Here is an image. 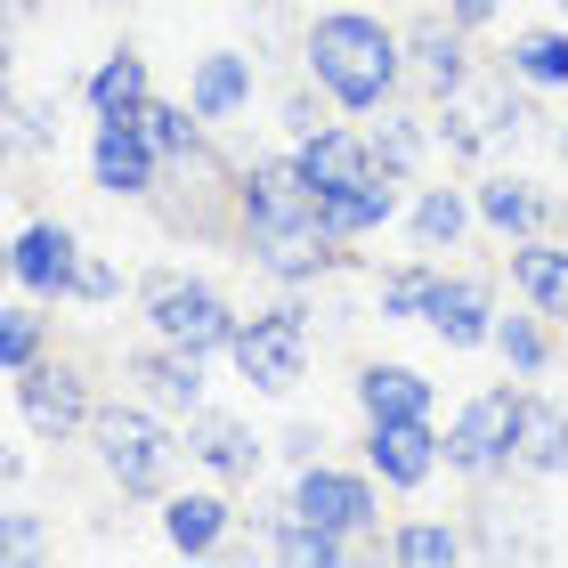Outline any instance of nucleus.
I'll list each match as a JSON object with an SVG mask.
<instances>
[{
    "label": "nucleus",
    "mask_w": 568,
    "mask_h": 568,
    "mask_svg": "<svg viewBox=\"0 0 568 568\" xmlns=\"http://www.w3.org/2000/svg\"><path fill=\"white\" fill-rule=\"evenodd\" d=\"M504 284H511V301L560 317L568 308V227H545V236H528V244H504Z\"/></svg>",
    "instance_id": "obj_28"
},
{
    "label": "nucleus",
    "mask_w": 568,
    "mask_h": 568,
    "mask_svg": "<svg viewBox=\"0 0 568 568\" xmlns=\"http://www.w3.org/2000/svg\"><path fill=\"white\" fill-rule=\"evenodd\" d=\"M301 73L349 122H366L415 90V73H406V24L374 17V9H317L301 33Z\"/></svg>",
    "instance_id": "obj_1"
},
{
    "label": "nucleus",
    "mask_w": 568,
    "mask_h": 568,
    "mask_svg": "<svg viewBox=\"0 0 568 568\" xmlns=\"http://www.w3.org/2000/svg\"><path fill=\"white\" fill-rule=\"evenodd\" d=\"M252 545L276 552V560H293V568H357V560H366V552L349 545V536H333V528H317V520H301L293 496H268L261 511H252Z\"/></svg>",
    "instance_id": "obj_24"
},
{
    "label": "nucleus",
    "mask_w": 568,
    "mask_h": 568,
    "mask_svg": "<svg viewBox=\"0 0 568 568\" xmlns=\"http://www.w3.org/2000/svg\"><path fill=\"white\" fill-rule=\"evenodd\" d=\"M317 357V293H276L261 308H244L236 342H227V374L252 398H293Z\"/></svg>",
    "instance_id": "obj_4"
},
{
    "label": "nucleus",
    "mask_w": 568,
    "mask_h": 568,
    "mask_svg": "<svg viewBox=\"0 0 568 568\" xmlns=\"http://www.w3.org/2000/svg\"><path fill=\"white\" fill-rule=\"evenodd\" d=\"M122 293H139V276L114 261V252H82V276H73V308H122Z\"/></svg>",
    "instance_id": "obj_39"
},
{
    "label": "nucleus",
    "mask_w": 568,
    "mask_h": 568,
    "mask_svg": "<svg viewBox=\"0 0 568 568\" xmlns=\"http://www.w3.org/2000/svg\"><path fill=\"white\" fill-rule=\"evenodd\" d=\"M90 463L106 471V487L122 504H163L179 487V463H187V430L154 398L122 390V398L98 406V423H90Z\"/></svg>",
    "instance_id": "obj_2"
},
{
    "label": "nucleus",
    "mask_w": 568,
    "mask_h": 568,
    "mask_svg": "<svg viewBox=\"0 0 568 568\" xmlns=\"http://www.w3.org/2000/svg\"><path fill=\"white\" fill-rule=\"evenodd\" d=\"M366 146H374V171H390L398 187H423L430 179V154H438V131H430V98H398V106L366 114Z\"/></svg>",
    "instance_id": "obj_26"
},
{
    "label": "nucleus",
    "mask_w": 568,
    "mask_h": 568,
    "mask_svg": "<svg viewBox=\"0 0 568 568\" xmlns=\"http://www.w3.org/2000/svg\"><path fill=\"white\" fill-rule=\"evenodd\" d=\"M560 357H568V308H560Z\"/></svg>",
    "instance_id": "obj_46"
},
{
    "label": "nucleus",
    "mask_w": 568,
    "mask_h": 568,
    "mask_svg": "<svg viewBox=\"0 0 568 568\" xmlns=\"http://www.w3.org/2000/svg\"><path fill=\"white\" fill-rule=\"evenodd\" d=\"M131 301H139V333H154L171 349H203V357H227V342L244 325V308L203 268H146Z\"/></svg>",
    "instance_id": "obj_5"
},
{
    "label": "nucleus",
    "mask_w": 568,
    "mask_h": 568,
    "mask_svg": "<svg viewBox=\"0 0 568 568\" xmlns=\"http://www.w3.org/2000/svg\"><path fill=\"white\" fill-rule=\"evenodd\" d=\"M430 276H438L430 252H415V261H390V268H366V301H374V317H382V325H423Z\"/></svg>",
    "instance_id": "obj_35"
},
{
    "label": "nucleus",
    "mask_w": 568,
    "mask_h": 568,
    "mask_svg": "<svg viewBox=\"0 0 568 568\" xmlns=\"http://www.w3.org/2000/svg\"><path fill=\"white\" fill-rule=\"evenodd\" d=\"M496 317H504V268H463V261H438L430 276V301H423V333L447 357H479L496 342Z\"/></svg>",
    "instance_id": "obj_10"
},
{
    "label": "nucleus",
    "mask_w": 568,
    "mask_h": 568,
    "mask_svg": "<svg viewBox=\"0 0 568 568\" xmlns=\"http://www.w3.org/2000/svg\"><path fill=\"white\" fill-rule=\"evenodd\" d=\"M504 357V374L511 382H545L560 366V317H545V308H528V301H511L504 317H496V342H487Z\"/></svg>",
    "instance_id": "obj_30"
},
{
    "label": "nucleus",
    "mask_w": 568,
    "mask_h": 568,
    "mask_svg": "<svg viewBox=\"0 0 568 568\" xmlns=\"http://www.w3.org/2000/svg\"><path fill=\"white\" fill-rule=\"evenodd\" d=\"M382 560H398V568H455V560H471V528L438 520V511H406V520H390V536H382Z\"/></svg>",
    "instance_id": "obj_33"
},
{
    "label": "nucleus",
    "mask_w": 568,
    "mask_h": 568,
    "mask_svg": "<svg viewBox=\"0 0 568 568\" xmlns=\"http://www.w3.org/2000/svg\"><path fill=\"white\" fill-rule=\"evenodd\" d=\"M0 9H9V17H41L49 0H0Z\"/></svg>",
    "instance_id": "obj_44"
},
{
    "label": "nucleus",
    "mask_w": 568,
    "mask_h": 568,
    "mask_svg": "<svg viewBox=\"0 0 568 568\" xmlns=\"http://www.w3.org/2000/svg\"><path fill=\"white\" fill-rule=\"evenodd\" d=\"M438 9H447V17L463 24V33H479V41L504 24V0H438Z\"/></svg>",
    "instance_id": "obj_42"
},
{
    "label": "nucleus",
    "mask_w": 568,
    "mask_h": 568,
    "mask_svg": "<svg viewBox=\"0 0 568 568\" xmlns=\"http://www.w3.org/2000/svg\"><path fill=\"white\" fill-rule=\"evenodd\" d=\"M479 65H487V58H479V33H463V24L438 9V0L406 17V73H415L423 98H455Z\"/></svg>",
    "instance_id": "obj_18"
},
{
    "label": "nucleus",
    "mask_w": 568,
    "mask_h": 568,
    "mask_svg": "<svg viewBox=\"0 0 568 568\" xmlns=\"http://www.w3.org/2000/svg\"><path fill=\"white\" fill-rule=\"evenodd\" d=\"M536 122H545V114H536V90H528V82H511V65H504V58H487L455 98H430L438 154H447V163H463V171H487L504 146H520Z\"/></svg>",
    "instance_id": "obj_3"
},
{
    "label": "nucleus",
    "mask_w": 568,
    "mask_h": 568,
    "mask_svg": "<svg viewBox=\"0 0 568 568\" xmlns=\"http://www.w3.org/2000/svg\"><path fill=\"white\" fill-rule=\"evenodd\" d=\"M511 479L496 487H471V504H463V528H471V560H536L545 552V528H536V511L520 496H504Z\"/></svg>",
    "instance_id": "obj_25"
},
{
    "label": "nucleus",
    "mask_w": 568,
    "mask_h": 568,
    "mask_svg": "<svg viewBox=\"0 0 568 568\" xmlns=\"http://www.w3.org/2000/svg\"><path fill=\"white\" fill-rule=\"evenodd\" d=\"M212 366L220 357H203V349H171V342H154V333H139L131 349H122V390H139L154 398L163 415H203L212 406Z\"/></svg>",
    "instance_id": "obj_14"
},
{
    "label": "nucleus",
    "mask_w": 568,
    "mask_h": 568,
    "mask_svg": "<svg viewBox=\"0 0 568 568\" xmlns=\"http://www.w3.org/2000/svg\"><path fill=\"white\" fill-rule=\"evenodd\" d=\"M317 455H333V430H325V423L293 415V423L276 430V463H284V471H301V463H317Z\"/></svg>",
    "instance_id": "obj_41"
},
{
    "label": "nucleus",
    "mask_w": 568,
    "mask_h": 568,
    "mask_svg": "<svg viewBox=\"0 0 568 568\" xmlns=\"http://www.w3.org/2000/svg\"><path fill=\"white\" fill-rule=\"evenodd\" d=\"M82 227L73 220H58V212H33L9 236V284L17 293H33V301H49V308H73V276H82Z\"/></svg>",
    "instance_id": "obj_12"
},
{
    "label": "nucleus",
    "mask_w": 568,
    "mask_h": 568,
    "mask_svg": "<svg viewBox=\"0 0 568 568\" xmlns=\"http://www.w3.org/2000/svg\"><path fill=\"white\" fill-rule=\"evenodd\" d=\"M520 479L528 487L568 479V398L536 390V382H528V398H520Z\"/></svg>",
    "instance_id": "obj_29"
},
{
    "label": "nucleus",
    "mask_w": 568,
    "mask_h": 568,
    "mask_svg": "<svg viewBox=\"0 0 568 568\" xmlns=\"http://www.w3.org/2000/svg\"><path fill=\"white\" fill-rule=\"evenodd\" d=\"M49 552H58V528L9 496V511H0V560H9V568H41Z\"/></svg>",
    "instance_id": "obj_38"
},
{
    "label": "nucleus",
    "mask_w": 568,
    "mask_h": 568,
    "mask_svg": "<svg viewBox=\"0 0 568 568\" xmlns=\"http://www.w3.org/2000/svg\"><path fill=\"white\" fill-rule=\"evenodd\" d=\"M308 220H317V187L301 179L293 146L244 154V171H236V244L284 236V227H308ZM236 244H227V252H236Z\"/></svg>",
    "instance_id": "obj_11"
},
{
    "label": "nucleus",
    "mask_w": 568,
    "mask_h": 568,
    "mask_svg": "<svg viewBox=\"0 0 568 568\" xmlns=\"http://www.w3.org/2000/svg\"><path fill=\"white\" fill-rule=\"evenodd\" d=\"M406 244L430 252V261H447V252H463L479 236V203L463 179H423V187H406Z\"/></svg>",
    "instance_id": "obj_23"
},
{
    "label": "nucleus",
    "mask_w": 568,
    "mask_h": 568,
    "mask_svg": "<svg viewBox=\"0 0 568 568\" xmlns=\"http://www.w3.org/2000/svg\"><path fill=\"white\" fill-rule=\"evenodd\" d=\"M187 106L212 122V131L244 122L252 106H261V49H203V58L187 65Z\"/></svg>",
    "instance_id": "obj_21"
},
{
    "label": "nucleus",
    "mask_w": 568,
    "mask_h": 568,
    "mask_svg": "<svg viewBox=\"0 0 568 568\" xmlns=\"http://www.w3.org/2000/svg\"><path fill=\"white\" fill-rule=\"evenodd\" d=\"M552 146H560V163H568V114H560V122H552Z\"/></svg>",
    "instance_id": "obj_45"
},
{
    "label": "nucleus",
    "mask_w": 568,
    "mask_h": 568,
    "mask_svg": "<svg viewBox=\"0 0 568 568\" xmlns=\"http://www.w3.org/2000/svg\"><path fill=\"white\" fill-rule=\"evenodd\" d=\"M146 139L163 146V154H187V146L212 139V122H203L187 98H154V106H146Z\"/></svg>",
    "instance_id": "obj_40"
},
{
    "label": "nucleus",
    "mask_w": 568,
    "mask_h": 568,
    "mask_svg": "<svg viewBox=\"0 0 568 568\" xmlns=\"http://www.w3.org/2000/svg\"><path fill=\"white\" fill-rule=\"evenodd\" d=\"M73 98H82L90 122H146V106L163 98V90H154V58H146L139 41H114L106 58L73 82Z\"/></svg>",
    "instance_id": "obj_20"
},
{
    "label": "nucleus",
    "mask_w": 568,
    "mask_h": 568,
    "mask_svg": "<svg viewBox=\"0 0 568 568\" xmlns=\"http://www.w3.org/2000/svg\"><path fill=\"white\" fill-rule=\"evenodd\" d=\"M58 349V317H49V301H33V293H17L9 308H0V374H33L41 357Z\"/></svg>",
    "instance_id": "obj_34"
},
{
    "label": "nucleus",
    "mask_w": 568,
    "mask_h": 568,
    "mask_svg": "<svg viewBox=\"0 0 568 568\" xmlns=\"http://www.w3.org/2000/svg\"><path fill=\"white\" fill-rule=\"evenodd\" d=\"M349 406H357V423L438 415V382L415 366V357H357V374H349Z\"/></svg>",
    "instance_id": "obj_22"
},
{
    "label": "nucleus",
    "mask_w": 568,
    "mask_h": 568,
    "mask_svg": "<svg viewBox=\"0 0 568 568\" xmlns=\"http://www.w3.org/2000/svg\"><path fill=\"white\" fill-rule=\"evenodd\" d=\"M24 447H33V430H24V438H17V447H9V455H0V471H9V496H17V487H24V479H33V455H24Z\"/></svg>",
    "instance_id": "obj_43"
},
{
    "label": "nucleus",
    "mask_w": 568,
    "mask_h": 568,
    "mask_svg": "<svg viewBox=\"0 0 568 568\" xmlns=\"http://www.w3.org/2000/svg\"><path fill=\"white\" fill-rule=\"evenodd\" d=\"M325 122H342V106L308 82V73H293V82L276 90V131H284V146H301V139H317Z\"/></svg>",
    "instance_id": "obj_37"
},
{
    "label": "nucleus",
    "mask_w": 568,
    "mask_h": 568,
    "mask_svg": "<svg viewBox=\"0 0 568 568\" xmlns=\"http://www.w3.org/2000/svg\"><path fill=\"white\" fill-rule=\"evenodd\" d=\"M236 154H220V131L187 146V154H171V171H163V195L146 203L154 220L171 227V236H195V244H236Z\"/></svg>",
    "instance_id": "obj_6"
},
{
    "label": "nucleus",
    "mask_w": 568,
    "mask_h": 568,
    "mask_svg": "<svg viewBox=\"0 0 568 568\" xmlns=\"http://www.w3.org/2000/svg\"><path fill=\"white\" fill-rule=\"evenodd\" d=\"M552 17H560V24H568V0H552Z\"/></svg>",
    "instance_id": "obj_47"
},
{
    "label": "nucleus",
    "mask_w": 568,
    "mask_h": 568,
    "mask_svg": "<svg viewBox=\"0 0 568 568\" xmlns=\"http://www.w3.org/2000/svg\"><path fill=\"white\" fill-rule=\"evenodd\" d=\"M471 203H479V236H496V244H528L545 227H560V195L511 163H487L471 179Z\"/></svg>",
    "instance_id": "obj_17"
},
{
    "label": "nucleus",
    "mask_w": 568,
    "mask_h": 568,
    "mask_svg": "<svg viewBox=\"0 0 568 568\" xmlns=\"http://www.w3.org/2000/svg\"><path fill=\"white\" fill-rule=\"evenodd\" d=\"M520 398L528 382H487L447 415V479L463 487H496V479H520Z\"/></svg>",
    "instance_id": "obj_7"
},
{
    "label": "nucleus",
    "mask_w": 568,
    "mask_h": 568,
    "mask_svg": "<svg viewBox=\"0 0 568 568\" xmlns=\"http://www.w3.org/2000/svg\"><path fill=\"white\" fill-rule=\"evenodd\" d=\"M154 528H163V545H171L179 560H220V552L244 536L236 487H220V479H203V487H171V496L154 504Z\"/></svg>",
    "instance_id": "obj_16"
},
{
    "label": "nucleus",
    "mask_w": 568,
    "mask_h": 568,
    "mask_svg": "<svg viewBox=\"0 0 568 568\" xmlns=\"http://www.w3.org/2000/svg\"><path fill=\"white\" fill-rule=\"evenodd\" d=\"M293 163H301V179H308V187H317V195H333V187H349V179H366L374 171V146H366V122H325V131L317 139H301L293 146Z\"/></svg>",
    "instance_id": "obj_31"
},
{
    "label": "nucleus",
    "mask_w": 568,
    "mask_h": 568,
    "mask_svg": "<svg viewBox=\"0 0 568 568\" xmlns=\"http://www.w3.org/2000/svg\"><path fill=\"white\" fill-rule=\"evenodd\" d=\"M357 463H366L390 496H423V487L447 471V430H438V415L366 423V430H357Z\"/></svg>",
    "instance_id": "obj_13"
},
{
    "label": "nucleus",
    "mask_w": 568,
    "mask_h": 568,
    "mask_svg": "<svg viewBox=\"0 0 568 568\" xmlns=\"http://www.w3.org/2000/svg\"><path fill=\"white\" fill-rule=\"evenodd\" d=\"M0 139H9V154H17V163H58V154H65V98H9V131H0Z\"/></svg>",
    "instance_id": "obj_36"
},
{
    "label": "nucleus",
    "mask_w": 568,
    "mask_h": 568,
    "mask_svg": "<svg viewBox=\"0 0 568 568\" xmlns=\"http://www.w3.org/2000/svg\"><path fill=\"white\" fill-rule=\"evenodd\" d=\"M284 496H293V511L301 520H317V528H333V536H349L366 560H382V487L366 463H342V455H317V463H301L293 479H284Z\"/></svg>",
    "instance_id": "obj_8"
},
{
    "label": "nucleus",
    "mask_w": 568,
    "mask_h": 568,
    "mask_svg": "<svg viewBox=\"0 0 568 568\" xmlns=\"http://www.w3.org/2000/svg\"><path fill=\"white\" fill-rule=\"evenodd\" d=\"M317 220H325L342 244H374L382 227H398V220H406V187H398L390 171H366V179H349V187L317 195Z\"/></svg>",
    "instance_id": "obj_27"
},
{
    "label": "nucleus",
    "mask_w": 568,
    "mask_h": 568,
    "mask_svg": "<svg viewBox=\"0 0 568 568\" xmlns=\"http://www.w3.org/2000/svg\"><path fill=\"white\" fill-rule=\"evenodd\" d=\"M171 154L146 139V122H90V187L106 203H154Z\"/></svg>",
    "instance_id": "obj_15"
},
{
    "label": "nucleus",
    "mask_w": 568,
    "mask_h": 568,
    "mask_svg": "<svg viewBox=\"0 0 568 568\" xmlns=\"http://www.w3.org/2000/svg\"><path fill=\"white\" fill-rule=\"evenodd\" d=\"M9 406H17V430H33V447H90V423L106 406V390H98V374L82 357L49 349L33 374L9 382Z\"/></svg>",
    "instance_id": "obj_9"
},
{
    "label": "nucleus",
    "mask_w": 568,
    "mask_h": 568,
    "mask_svg": "<svg viewBox=\"0 0 568 568\" xmlns=\"http://www.w3.org/2000/svg\"><path fill=\"white\" fill-rule=\"evenodd\" d=\"M179 430H187V463L220 487H252L276 455V438H261L252 415H227V406H203V415H187Z\"/></svg>",
    "instance_id": "obj_19"
},
{
    "label": "nucleus",
    "mask_w": 568,
    "mask_h": 568,
    "mask_svg": "<svg viewBox=\"0 0 568 568\" xmlns=\"http://www.w3.org/2000/svg\"><path fill=\"white\" fill-rule=\"evenodd\" d=\"M511 65V82H528L536 98H568V24L545 17V24H511V41L496 49Z\"/></svg>",
    "instance_id": "obj_32"
}]
</instances>
